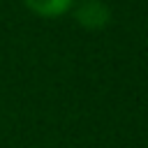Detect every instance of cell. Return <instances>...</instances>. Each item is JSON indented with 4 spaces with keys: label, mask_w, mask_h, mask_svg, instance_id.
Here are the masks:
<instances>
[{
    "label": "cell",
    "mask_w": 148,
    "mask_h": 148,
    "mask_svg": "<svg viewBox=\"0 0 148 148\" xmlns=\"http://www.w3.org/2000/svg\"><path fill=\"white\" fill-rule=\"evenodd\" d=\"M74 14H76V21L90 30H97L109 23V7L102 0H81Z\"/></svg>",
    "instance_id": "obj_1"
},
{
    "label": "cell",
    "mask_w": 148,
    "mask_h": 148,
    "mask_svg": "<svg viewBox=\"0 0 148 148\" xmlns=\"http://www.w3.org/2000/svg\"><path fill=\"white\" fill-rule=\"evenodd\" d=\"M30 9H35L37 14H44V16H53V14H62L72 0H25Z\"/></svg>",
    "instance_id": "obj_2"
}]
</instances>
